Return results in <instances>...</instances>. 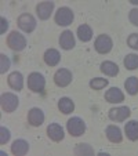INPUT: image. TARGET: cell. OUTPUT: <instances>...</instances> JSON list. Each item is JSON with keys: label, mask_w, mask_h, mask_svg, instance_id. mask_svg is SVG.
Segmentation results:
<instances>
[{"label": "cell", "mask_w": 138, "mask_h": 156, "mask_svg": "<svg viewBox=\"0 0 138 156\" xmlns=\"http://www.w3.org/2000/svg\"><path fill=\"white\" fill-rule=\"evenodd\" d=\"M28 87H29L30 91L33 93H43L44 87H46V79L41 73L39 72H32V73L28 76Z\"/></svg>", "instance_id": "cell-1"}, {"label": "cell", "mask_w": 138, "mask_h": 156, "mask_svg": "<svg viewBox=\"0 0 138 156\" xmlns=\"http://www.w3.org/2000/svg\"><path fill=\"white\" fill-rule=\"evenodd\" d=\"M7 46L14 51H22L27 47V39L24 35H21L17 30H12L9 36H7Z\"/></svg>", "instance_id": "cell-2"}, {"label": "cell", "mask_w": 138, "mask_h": 156, "mask_svg": "<svg viewBox=\"0 0 138 156\" xmlns=\"http://www.w3.org/2000/svg\"><path fill=\"white\" fill-rule=\"evenodd\" d=\"M73 11H72L69 7H61L58 9V11L55 12L54 15V21H55V24L59 25V27H68V25H71L73 22Z\"/></svg>", "instance_id": "cell-3"}, {"label": "cell", "mask_w": 138, "mask_h": 156, "mask_svg": "<svg viewBox=\"0 0 138 156\" xmlns=\"http://www.w3.org/2000/svg\"><path fill=\"white\" fill-rule=\"evenodd\" d=\"M66 130L72 137H80V136H83L86 131V123L83 119L76 116V118H72L68 120Z\"/></svg>", "instance_id": "cell-4"}, {"label": "cell", "mask_w": 138, "mask_h": 156, "mask_svg": "<svg viewBox=\"0 0 138 156\" xmlns=\"http://www.w3.org/2000/svg\"><path fill=\"white\" fill-rule=\"evenodd\" d=\"M0 102H2V109L7 113L14 112L15 109L18 108V105H19L18 97L15 94H12V93H4V94H2V101Z\"/></svg>", "instance_id": "cell-5"}, {"label": "cell", "mask_w": 138, "mask_h": 156, "mask_svg": "<svg viewBox=\"0 0 138 156\" xmlns=\"http://www.w3.org/2000/svg\"><path fill=\"white\" fill-rule=\"evenodd\" d=\"M113 47V41L108 35H100L94 41V48L100 54H108Z\"/></svg>", "instance_id": "cell-6"}, {"label": "cell", "mask_w": 138, "mask_h": 156, "mask_svg": "<svg viewBox=\"0 0 138 156\" xmlns=\"http://www.w3.org/2000/svg\"><path fill=\"white\" fill-rule=\"evenodd\" d=\"M72 79H73L72 72L65 68L58 69V71L54 73V83H55L58 87H66V86H69Z\"/></svg>", "instance_id": "cell-7"}, {"label": "cell", "mask_w": 138, "mask_h": 156, "mask_svg": "<svg viewBox=\"0 0 138 156\" xmlns=\"http://www.w3.org/2000/svg\"><path fill=\"white\" fill-rule=\"evenodd\" d=\"M18 27L27 33H30L36 28V20L30 14H21L18 17Z\"/></svg>", "instance_id": "cell-8"}, {"label": "cell", "mask_w": 138, "mask_h": 156, "mask_svg": "<svg viewBox=\"0 0 138 156\" xmlns=\"http://www.w3.org/2000/svg\"><path fill=\"white\" fill-rule=\"evenodd\" d=\"M131 111L129 106H119V108L109 109V119L113 122H124L127 118H130Z\"/></svg>", "instance_id": "cell-9"}, {"label": "cell", "mask_w": 138, "mask_h": 156, "mask_svg": "<svg viewBox=\"0 0 138 156\" xmlns=\"http://www.w3.org/2000/svg\"><path fill=\"white\" fill-rule=\"evenodd\" d=\"M54 10V2H41L36 6V12H37L39 20H48Z\"/></svg>", "instance_id": "cell-10"}, {"label": "cell", "mask_w": 138, "mask_h": 156, "mask_svg": "<svg viewBox=\"0 0 138 156\" xmlns=\"http://www.w3.org/2000/svg\"><path fill=\"white\" fill-rule=\"evenodd\" d=\"M44 122V113L40 108H32L28 112V123L33 127L41 126Z\"/></svg>", "instance_id": "cell-11"}, {"label": "cell", "mask_w": 138, "mask_h": 156, "mask_svg": "<svg viewBox=\"0 0 138 156\" xmlns=\"http://www.w3.org/2000/svg\"><path fill=\"white\" fill-rule=\"evenodd\" d=\"M47 136L51 141L54 142H59L64 140L65 134H64V129H62L59 124L57 123H51L50 126L47 127Z\"/></svg>", "instance_id": "cell-12"}, {"label": "cell", "mask_w": 138, "mask_h": 156, "mask_svg": "<svg viewBox=\"0 0 138 156\" xmlns=\"http://www.w3.org/2000/svg\"><path fill=\"white\" fill-rule=\"evenodd\" d=\"M105 134H106V138H108L111 142H113V144H119V142L123 141L122 130L119 129L118 126H113V124L108 126L105 130Z\"/></svg>", "instance_id": "cell-13"}, {"label": "cell", "mask_w": 138, "mask_h": 156, "mask_svg": "<svg viewBox=\"0 0 138 156\" xmlns=\"http://www.w3.org/2000/svg\"><path fill=\"white\" fill-rule=\"evenodd\" d=\"M105 100L111 104H120L124 101V94L120 88L112 87L105 93Z\"/></svg>", "instance_id": "cell-14"}, {"label": "cell", "mask_w": 138, "mask_h": 156, "mask_svg": "<svg viewBox=\"0 0 138 156\" xmlns=\"http://www.w3.org/2000/svg\"><path fill=\"white\" fill-rule=\"evenodd\" d=\"M59 46L64 50H72L75 47V36L72 30H64L59 36Z\"/></svg>", "instance_id": "cell-15"}, {"label": "cell", "mask_w": 138, "mask_h": 156, "mask_svg": "<svg viewBox=\"0 0 138 156\" xmlns=\"http://www.w3.org/2000/svg\"><path fill=\"white\" fill-rule=\"evenodd\" d=\"M7 83H9V86L12 88V90L19 91V90L24 88V76H22L19 72H12V73L9 75Z\"/></svg>", "instance_id": "cell-16"}, {"label": "cell", "mask_w": 138, "mask_h": 156, "mask_svg": "<svg viewBox=\"0 0 138 156\" xmlns=\"http://www.w3.org/2000/svg\"><path fill=\"white\" fill-rule=\"evenodd\" d=\"M43 58H44V62H46L48 66H55V65H58L59 61H61V54H59L58 50H55V48H48V50H46Z\"/></svg>", "instance_id": "cell-17"}, {"label": "cell", "mask_w": 138, "mask_h": 156, "mask_svg": "<svg viewBox=\"0 0 138 156\" xmlns=\"http://www.w3.org/2000/svg\"><path fill=\"white\" fill-rule=\"evenodd\" d=\"M29 151V144L25 140H15L11 145V153L15 156H22L28 153Z\"/></svg>", "instance_id": "cell-18"}, {"label": "cell", "mask_w": 138, "mask_h": 156, "mask_svg": "<svg viewBox=\"0 0 138 156\" xmlns=\"http://www.w3.org/2000/svg\"><path fill=\"white\" fill-rule=\"evenodd\" d=\"M124 131L126 136L130 141H137L138 140V122L137 120H130L124 126Z\"/></svg>", "instance_id": "cell-19"}, {"label": "cell", "mask_w": 138, "mask_h": 156, "mask_svg": "<svg viewBox=\"0 0 138 156\" xmlns=\"http://www.w3.org/2000/svg\"><path fill=\"white\" fill-rule=\"evenodd\" d=\"M58 109L64 115H69V113H72L75 111V104L71 98L64 97L58 101Z\"/></svg>", "instance_id": "cell-20"}, {"label": "cell", "mask_w": 138, "mask_h": 156, "mask_svg": "<svg viewBox=\"0 0 138 156\" xmlns=\"http://www.w3.org/2000/svg\"><path fill=\"white\" fill-rule=\"evenodd\" d=\"M101 72L108 76H116L119 73V66L112 61H104L101 64Z\"/></svg>", "instance_id": "cell-21"}, {"label": "cell", "mask_w": 138, "mask_h": 156, "mask_svg": "<svg viewBox=\"0 0 138 156\" xmlns=\"http://www.w3.org/2000/svg\"><path fill=\"white\" fill-rule=\"evenodd\" d=\"M77 37L80 39L82 41H90L91 39H93V29H91L90 27H88L87 24H83L80 25L79 28H77Z\"/></svg>", "instance_id": "cell-22"}, {"label": "cell", "mask_w": 138, "mask_h": 156, "mask_svg": "<svg viewBox=\"0 0 138 156\" xmlns=\"http://www.w3.org/2000/svg\"><path fill=\"white\" fill-rule=\"evenodd\" d=\"M124 87L130 95H135L138 93V79L135 76L127 77V80L124 82Z\"/></svg>", "instance_id": "cell-23"}, {"label": "cell", "mask_w": 138, "mask_h": 156, "mask_svg": "<svg viewBox=\"0 0 138 156\" xmlns=\"http://www.w3.org/2000/svg\"><path fill=\"white\" fill-rule=\"evenodd\" d=\"M123 64L126 66V69L134 71V69L138 68V55L137 54H127L123 59Z\"/></svg>", "instance_id": "cell-24"}, {"label": "cell", "mask_w": 138, "mask_h": 156, "mask_svg": "<svg viewBox=\"0 0 138 156\" xmlns=\"http://www.w3.org/2000/svg\"><path fill=\"white\" fill-rule=\"evenodd\" d=\"M108 86V79H102V77H94L90 80V87L93 90H102L104 87Z\"/></svg>", "instance_id": "cell-25"}, {"label": "cell", "mask_w": 138, "mask_h": 156, "mask_svg": "<svg viewBox=\"0 0 138 156\" xmlns=\"http://www.w3.org/2000/svg\"><path fill=\"white\" fill-rule=\"evenodd\" d=\"M75 153L76 155H93L94 151L90 148V145L87 144H77L75 148Z\"/></svg>", "instance_id": "cell-26"}, {"label": "cell", "mask_w": 138, "mask_h": 156, "mask_svg": "<svg viewBox=\"0 0 138 156\" xmlns=\"http://www.w3.org/2000/svg\"><path fill=\"white\" fill-rule=\"evenodd\" d=\"M9 68H10V59L4 54H0V72L6 73V71H9Z\"/></svg>", "instance_id": "cell-27"}, {"label": "cell", "mask_w": 138, "mask_h": 156, "mask_svg": "<svg viewBox=\"0 0 138 156\" xmlns=\"http://www.w3.org/2000/svg\"><path fill=\"white\" fill-rule=\"evenodd\" d=\"M10 137H11V134H10V130L6 129V127H2V129H0V144L4 145L6 142H9Z\"/></svg>", "instance_id": "cell-28"}, {"label": "cell", "mask_w": 138, "mask_h": 156, "mask_svg": "<svg viewBox=\"0 0 138 156\" xmlns=\"http://www.w3.org/2000/svg\"><path fill=\"white\" fill-rule=\"evenodd\" d=\"M127 44H129V47L138 50V33H131L127 39Z\"/></svg>", "instance_id": "cell-29"}, {"label": "cell", "mask_w": 138, "mask_h": 156, "mask_svg": "<svg viewBox=\"0 0 138 156\" xmlns=\"http://www.w3.org/2000/svg\"><path fill=\"white\" fill-rule=\"evenodd\" d=\"M129 20L134 27H138V9H133L129 14Z\"/></svg>", "instance_id": "cell-30"}, {"label": "cell", "mask_w": 138, "mask_h": 156, "mask_svg": "<svg viewBox=\"0 0 138 156\" xmlns=\"http://www.w3.org/2000/svg\"><path fill=\"white\" fill-rule=\"evenodd\" d=\"M0 22H2L0 33H2V35H4V33H6V30H7V28H9V21H7L4 17H2V18H0Z\"/></svg>", "instance_id": "cell-31"}, {"label": "cell", "mask_w": 138, "mask_h": 156, "mask_svg": "<svg viewBox=\"0 0 138 156\" xmlns=\"http://www.w3.org/2000/svg\"><path fill=\"white\" fill-rule=\"evenodd\" d=\"M130 3H133V4H138V0H130Z\"/></svg>", "instance_id": "cell-32"}]
</instances>
